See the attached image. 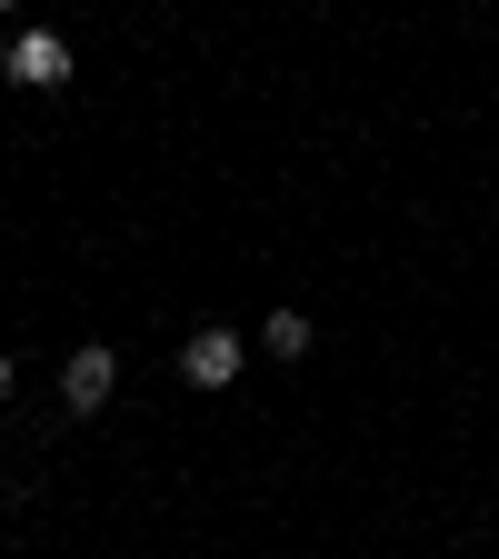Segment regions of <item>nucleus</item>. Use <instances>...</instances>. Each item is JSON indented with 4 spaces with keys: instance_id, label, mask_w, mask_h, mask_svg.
Returning <instances> with one entry per match:
<instances>
[{
    "instance_id": "obj_1",
    "label": "nucleus",
    "mask_w": 499,
    "mask_h": 559,
    "mask_svg": "<svg viewBox=\"0 0 499 559\" xmlns=\"http://www.w3.org/2000/svg\"><path fill=\"white\" fill-rule=\"evenodd\" d=\"M0 70H11L21 91H70V40H60V31H11Z\"/></svg>"
},
{
    "instance_id": "obj_2",
    "label": "nucleus",
    "mask_w": 499,
    "mask_h": 559,
    "mask_svg": "<svg viewBox=\"0 0 499 559\" xmlns=\"http://www.w3.org/2000/svg\"><path fill=\"white\" fill-rule=\"evenodd\" d=\"M240 360H250L240 330L210 320V330H190V349H180V380H190V390H230V380H240Z\"/></svg>"
},
{
    "instance_id": "obj_3",
    "label": "nucleus",
    "mask_w": 499,
    "mask_h": 559,
    "mask_svg": "<svg viewBox=\"0 0 499 559\" xmlns=\"http://www.w3.org/2000/svg\"><path fill=\"white\" fill-rule=\"evenodd\" d=\"M110 390H120V349H100V340H91V349H70V370H60V409H81V419H91V409H110Z\"/></svg>"
},
{
    "instance_id": "obj_4",
    "label": "nucleus",
    "mask_w": 499,
    "mask_h": 559,
    "mask_svg": "<svg viewBox=\"0 0 499 559\" xmlns=\"http://www.w3.org/2000/svg\"><path fill=\"white\" fill-rule=\"evenodd\" d=\"M260 349H270V360H300V349H310V320L300 310H270L260 320Z\"/></svg>"
},
{
    "instance_id": "obj_5",
    "label": "nucleus",
    "mask_w": 499,
    "mask_h": 559,
    "mask_svg": "<svg viewBox=\"0 0 499 559\" xmlns=\"http://www.w3.org/2000/svg\"><path fill=\"white\" fill-rule=\"evenodd\" d=\"M11 380H21V370H11V349H0V400H11Z\"/></svg>"
},
{
    "instance_id": "obj_6",
    "label": "nucleus",
    "mask_w": 499,
    "mask_h": 559,
    "mask_svg": "<svg viewBox=\"0 0 499 559\" xmlns=\"http://www.w3.org/2000/svg\"><path fill=\"white\" fill-rule=\"evenodd\" d=\"M0 500H11V469H0Z\"/></svg>"
}]
</instances>
